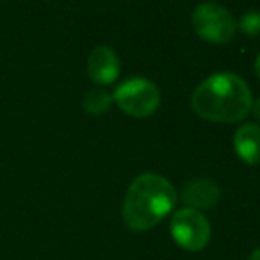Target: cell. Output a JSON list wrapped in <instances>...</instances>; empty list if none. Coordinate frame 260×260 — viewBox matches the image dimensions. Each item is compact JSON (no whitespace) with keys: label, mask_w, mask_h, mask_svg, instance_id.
<instances>
[{"label":"cell","mask_w":260,"mask_h":260,"mask_svg":"<svg viewBox=\"0 0 260 260\" xmlns=\"http://www.w3.org/2000/svg\"><path fill=\"white\" fill-rule=\"evenodd\" d=\"M191 105L200 118L217 123H235L251 112V91L234 73H217L194 89Z\"/></svg>","instance_id":"6da1fadb"},{"label":"cell","mask_w":260,"mask_h":260,"mask_svg":"<svg viewBox=\"0 0 260 260\" xmlns=\"http://www.w3.org/2000/svg\"><path fill=\"white\" fill-rule=\"evenodd\" d=\"M177 203V191L168 178L155 173L139 175L123 200V221L134 232L159 224Z\"/></svg>","instance_id":"7a4b0ae2"},{"label":"cell","mask_w":260,"mask_h":260,"mask_svg":"<svg viewBox=\"0 0 260 260\" xmlns=\"http://www.w3.org/2000/svg\"><path fill=\"white\" fill-rule=\"evenodd\" d=\"M112 100L125 114L134 118H146L152 116L159 107L160 91L152 80L136 77L119 84L112 94Z\"/></svg>","instance_id":"3957f363"},{"label":"cell","mask_w":260,"mask_h":260,"mask_svg":"<svg viewBox=\"0 0 260 260\" xmlns=\"http://www.w3.org/2000/svg\"><path fill=\"white\" fill-rule=\"evenodd\" d=\"M192 29L203 41L212 45H224L234 38L237 22L226 8L214 2L200 4L192 13Z\"/></svg>","instance_id":"277c9868"},{"label":"cell","mask_w":260,"mask_h":260,"mask_svg":"<svg viewBox=\"0 0 260 260\" xmlns=\"http://www.w3.org/2000/svg\"><path fill=\"white\" fill-rule=\"evenodd\" d=\"M171 237L187 251H202L210 241V224L200 210L184 207L171 217Z\"/></svg>","instance_id":"5b68a950"},{"label":"cell","mask_w":260,"mask_h":260,"mask_svg":"<svg viewBox=\"0 0 260 260\" xmlns=\"http://www.w3.org/2000/svg\"><path fill=\"white\" fill-rule=\"evenodd\" d=\"M87 75L98 86H109L119 75V59L109 47H96L87 57Z\"/></svg>","instance_id":"8992f818"},{"label":"cell","mask_w":260,"mask_h":260,"mask_svg":"<svg viewBox=\"0 0 260 260\" xmlns=\"http://www.w3.org/2000/svg\"><path fill=\"white\" fill-rule=\"evenodd\" d=\"M219 194L221 191L216 185V182L210 178H198V180H192L185 185L184 192H182V200L191 209L202 210L216 205Z\"/></svg>","instance_id":"52a82bcc"},{"label":"cell","mask_w":260,"mask_h":260,"mask_svg":"<svg viewBox=\"0 0 260 260\" xmlns=\"http://www.w3.org/2000/svg\"><path fill=\"white\" fill-rule=\"evenodd\" d=\"M234 146L246 164H260V126L256 123L239 126L234 136Z\"/></svg>","instance_id":"ba28073f"},{"label":"cell","mask_w":260,"mask_h":260,"mask_svg":"<svg viewBox=\"0 0 260 260\" xmlns=\"http://www.w3.org/2000/svg\"><path fill=\"white\" fill-rule=\"evenodd\" d=\"M112 104V94H109L105 89H91L84 94L82 107L87 114L102 116L109 111Z\"/></svg>","instance_id":"9c48e42d"},{"label":"cell","mask_w":260,"mask_h":260,"mask_svg":"<svg viewBox=\"0 0 260 260\" xmlns=\"http://www.w3.org/2000/svg\"><path fill=\"white\" fill-rule=\"evenodd\" d=\"M237 29L244 36L256 38L260 36V11H248L242 15L241 22L237 23Z\"/></svg>","instance_id":"30bf717a"},{"label":"cell","mask_w":260,"mask_h":260,"mask_svg":"<svg viewBox=\"0 0 260 260\" xmlns=\"http://www.w3.org/2000/svg\"><path fill=\"white\" fill-rule=\"evenodd\" d=\"M251 114L255 116V118H256V119H258V121H260V98H258V100L255 102V104L251 105Z\"/></svg>","instance_id":"8fae6325"},{"label":"cell","mask_w":260,"mask_h":260,"mask_svg":"<svg viewBox=\"0 0 260 260\" xmlns=\"http://www.w3.org/2000/svg\"><path fill=\"white\" fill-rule=\"evenodd\" d=\"M248 260H260V248H256L255 251L249 255V258Z\"/></svg>","instance_id":"7c38bea8"},{"label":"cell","mask_w":260,"mask_h":260,"mask_svg":"<svg viewBox=\"0 0 260 260\" xmlns=\"http://www.w3.org/2000/svg\"><path fill=\"white\" fill-rule=\"evenodd\" d=\"M255 70H256V75H258V79H260V54H258V57H256V61H255Z\"/></svg>","instance_id":"4fadbf2b"}]
</instances>
